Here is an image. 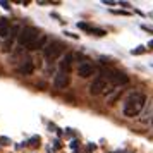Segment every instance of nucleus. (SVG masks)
I'll list each match as a JSON object with an SVG mask.
<instances>
[{"label": "nucleus", "mask_w": 153, "mask_h": 153, "mask_svg": "<svg viewBox=\"0 0 153 153\" xmlns=\"http://www.w3.org/2000/svg\"><path fill=\"white\" fill-rule=\"evenodd\" d=\"M145 103H146V97L141 91L131 93L127 97V100L124 102V115L126 117H136L139 112L143 110Z\"/></svg>", "instance_id": "1"}, {"label": "nucleus", "mask_w": 153, "mask_h": 153, "mask_svg": "<svg viewBox=\"0 0 153 153\" xmlns=\"http://www.w3.org/2000/svg\"><path fill=\"white\" fill-rule=\"evenodd\" d=\"M64 50H65V45L62 42H50L43 47V55H45L47 60L52 62V60H55V59H59L62 55Z\"/></svg>", "instance_id": "2"}, {"label": "nucleus", "mask_w": 153, "mask_h": 153, "mask_svg": "<svg viewBox=\"0 0 153 153\" xmlns=\"http://www.w3.org/2000/svg\"><path fill=\"white\" fill-rule=\"evenodd\" d=\"M38 36H40V31H38V29L33 28V26H26V28H22L21 31H19L17 40H19V45H22V47H29Z\"/></svg>", "instance_id": "3"}, {"label": "nucleus", "mask_w": 153, "mask_h": 153, "mask_svg": "<svg viewBox=\"0 0 153 153\" xmlns=\"http://www.w3.org/2000/svg\"><path fill=\"white\" fill-rule=\"evenodd\" d=\"M105 76H107V81H110V84L114 86V88H119V86H122V84L129 83V77L126 76L122 71H117V69L108 71Z\"/></svg>", "instance_id": "4"}, {"label": "nucleus", "mask_w": 153, "mask_h": 153, "mask_svg": "<svg viewBox=\"0 0 153 153\" xmlns=\"http://www.w3.org/2000/svg\"><path fill=\"white\" fill-rule=\"evenodd\" d=\"M90 93L95 95V97L102 95V93H107V77H105V72L93 79V83L90 84Z\"/></svg>", "instance_id": "5"}, {"label": "nucleus", "mask_w": 153, "mask_h": 153, "mask_svg": "<svg viewBox=\"0 0 153 153\" xmlns=\"http://www.w3.org/2000/svg\"><path fill=\"white\" fill-rule=\"evenodd\" d=\"M53 84H55V88H59V90H65V88L71 84L69 74H65V72H59V74H55Z\"/></svg>", "instance_id": "6"}, {"label": "nucleus", "mask_w": 153, "mask_h": 153, "mask_svg": "<svg viewBox=\"0 0 153 153\" xmlns=\"http://www.w3.org/2000/svg\"><path fill=\"white\" fill-rule=\"evenodd\" d=\"M33 71H35V64L31 59H26V60H22V64L17 67V72L22 74V76H29V74H33Z\"/></svg>", "instance_id": "7"}, {"label": "nucleus", "mask_w": 153, "mask_h": 153, "mask_svg": "<svg viewBox=\"0 0 153 153\" xmlns=\"http://www.w3.org/2000/svg\"><path fill=\"white\" fill-rule=\"evenodd\" d=\"M93 72H95V69H93V65L90 62H83L77 67V74L81 77H90V76H93Z\"/></svg>", "instance_id": "8"}, {"label": "nucleus", "mask_w": 153, "mask_h": 153, "mask_svg": "<svg viewBox=\"0 0 153 153\" xmlns=\"http://www.w3.org/2000/svg\"><path fill=\"white\" fill-rule=\"evenodd\" d=\"M71 65H72V55H71V53H65V55L62 57V60H60V72L69 74Z\"/></svg>", "instance_id": "9"}, {"label": "nucleus", "mask_w": 153, "mask_h": 153, "mask_svg": "<svg viewBox=\"0 0 153 153\" xmlns=\"http://www.w3.org/2000/svg\"><path fill=\"white\" fill-rule=\"evenodd\" d=\"M9 31H10V22H9V19L2 17L0 19V38H7Z\"/></svg>", "instance_id": "10"}, {"label": "nucleus", "mask_w": 153, "mask_h": 153, "mask_svg": "<svg viewBox=\"0 0 153 153\" xmlns=\"http://www.w3.org/2000/svg\"><path fill=\"white\" fill-rule=\"evenodd\" d=\"M45 45H47V36H45V35H40V36H38V38L35 40V42H33V43H31V45L28 47V50H38V48H43Z\"/></svg>", "instance_id": "11"}, {"label": "nucleus", "mask_w": 153, "mask_h": 153, "mask_svg": "<svg viewBox=\"0 0 153 153\" xmlns=\"http://www.w3.org/2000/svg\"><path fill=\"white\" fill-rule=\"evenodd\" d=\"M120 93H122V90H119V88H114V91H112L110 95L107 97V100H108L110 103H114V102L117 100V97H119V95H120Z\"/></svg>", "instance_id": "12"}, {"label": "nucleus", "mask_w": 153, "mask_h": 153, "mask_svg": "<svg viewBox=\"0 0 153 153\" xmlns=\"http://www.w3.org/2000/svg\"><path fill=\"white\" fill-rule=\"evenodd\" d=\"M90 33L91 35H97V36H105L107 35V31H105V29H100V28H91Z\"/></svg>", "instance_id": "13"}, {"label": "nucleus", "mask_w": 153, "mask_h": 153, "mask_svg": "<svg viewBox=\"0 0 153 153\" xmlns=\"http://www.w3.org/2000/svg\"><path fill=\"white\" fill-rule=\"evenodd\" d=\"M28 145L29 146H38L40 145V136H33V138L28 141Z\"/></svg>", "instance_id": "14"}, {"label": "nucleus", "mask_w": 153, "mask_h": 153, "mask_svg": "<svg viewBox=\"0 0 153 153\" xmlns=\"http://www.w3.org/2000/svg\"><path fill=\"white\" fill-rule=\"evenodd\" d=\"M145 52H146L145 47H138V48H134V50H132L131 53H132V55H141V53H145Z\"/></svg>", "instance_id": "15"}, {"label": "nucleus", "mask_w": 153, "mask_h": 153, "mask_svg": "<svg viewBox=\"0 0 153 153\" xmlns=\"http://www.w3.org/2000/svg\"><path fill=\"white\" fill-rule=\"evenodd\" d=\"M77 28H79V29H84V31H88V33H90L91 26H90V24H86V22H79V24H77Z\"/></svg>", "instance_id": "16"}, {"label": "nucleus", "mask_w": 153, "mask_h": 153, "mask_svg": "<svg viewBox=\"0 0 153 153\" xmlns=\"http://www.w3.org/2000/svg\"><path fill=\"white\" fill-rule=\"evenodd\" d=\"M0 145H10V139L5 138V136H2V138H0Z\"/></svg>", "instance_id": "17"}, {"label": "nucleus", "mask_w": 153, "mask_h": 153, "mask_svg": "<svg viewBox=\"0 0 153 153\" xmlns=\"http://www.w3.org/2000/svg\"><path fill=\"white\" fill-rule=\"evenodd\" d=\"M0 5H2L4 9H7V10L10 9V4H9V2H5V0H2V2H0Z\"/></svg>", "instance_id": "18"}, {"label": "nucleus", "mask_w": 153, "mask_h": 153, "mask_svg": "<svg viewBox=\"0 0 153 153\" xmlns=\"http://www.w3.org/2000/svg\"><path fill=\"white\" fill-rule=\"evenodd\" d=\"M114 14H120V16H129V12H126V10H112Z\"/></svg>", "instance_id": "19"}, {"label": "nucleus", "mask_w": 153, "mask_h": 153, "mask_svg": "<svg viewBox=\"0 0 153 153\" xmlns=\"http://www.w3.org/2000/svg\"><path fill=\"white\" fill-rule=\"evenodd\" d=\"M64 35H65V36H69V38H74V40H77V38H79L77 35H74V33H69V31H67V33H64Z\"/></svg>", "instance_id": "20"}, {"label": "nucleus", "mask_w": 153, "mask_h": 153, "mask_svg": "<svg viewBox=\"0 0 153 153\" xmlns=\"http://www.w3.org/2000/svg\"><path fill=\"white\" fill-rule=\"evenodd\" d=\"M141 28L145 29V31H148V33H153V28H152V26H146V24H143Z\"/></svg>", "instance_id": "21"}, {"label": "nucleus", "mask_w": 153, "mask_h": 153, "mask_svg": "<svg viewBox=\"0 0 153 153\" xmlns=\"http://www.w3.org/2000/svg\"><path fill=\"white\" fill-rule=\"evenodd\" d=\"M103 4L105 5H115L117 2H114V0H103Z\"/></svg>", "instance_id": "22"}, {"label": "nucleus", "mask_w": 153, "mask_h": 153, "mask_svg": "<svg viewBox=\"0 0 153 153\" xmlns=\"http://www.w3.org/2000/svg\"><path fill=\"white\" fill-rule=\"evenodd\" d=\"M71 148H72V150H77V141H76V139L71 143Z\"/></svg>", "instance_id": "23"}, {"label": "nucleus", "mask_w": 153, "mask_h": 153, "mask_svg": "<svg viewBox=\"0 0 153 153\" xmlns=\"http://www.w3.org/2000/svg\"><path fill=\"white\" fill-rule=\"evenodd\" d=\"M148 47H150V48H153V40H152V42H148Z\"/></svg>", "instance_id": "24"}, {"label": "nucleus", "mask_w": 153, "mask_h": 153, "mask_svg": "<svg viewBox=\"0 0 153 153\" xmlns=\"http://www.w3.org/2000/svg\"><path fill=\"white\" fill-rule=\"evenodd\" d=\"M126 153H132V152H131V150H127V152H126Z\"/></svg>", "instance_id": "25"}, {"label": "nucleus", "mask_w": 153, "mask_h": 153, "mask_svg": "<svg viewBox=\"0 0 153 153\" xmlns=\"http://www.w3.org/2000/svg\"><path fill=\"white\" fill-rule=\"evenodd\" d=\"M114 153H120V152H114Z\"/></svg>", "instance_id": "26"}]
</instances>
